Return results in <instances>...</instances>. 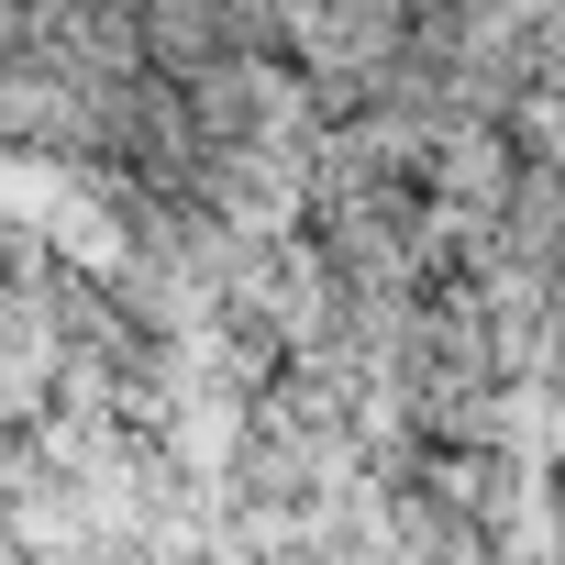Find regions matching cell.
I'll list each match as a JSON object with an SVG mask.
<instances>
[{"mask_svg":"<svg viewBox=\"0 0 565 565\" xmlns=\"http://www.w3.org/2000/svg\"><path fill=\"white\" fill-rule=\"evenodd\" d=\"M300 45L333 89L399 67V0H300Z\"/></svg>","mask_w":565,"mask_h":565,"instance_id":"6da1fadb","label":"cell"}]
</instances>
